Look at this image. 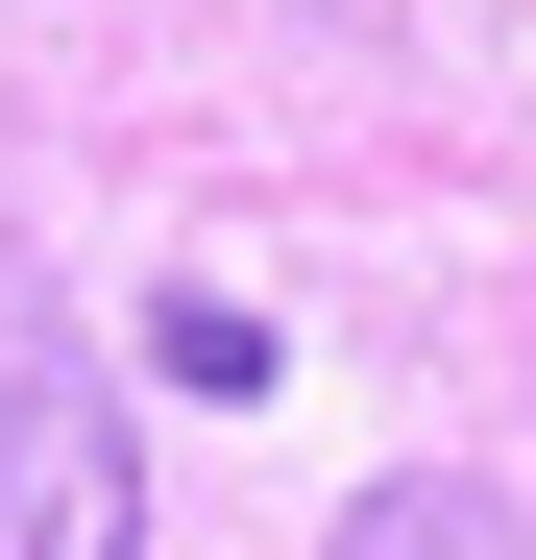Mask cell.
Wrapping results in <instances>:
<instances>
[{
    "instance_id": "obj_1",
    "label": "cell",
    "mask_w": 536,
    "mask_h": 560,
    "mask_svg": "<svg viewBox=\"0 0 536 560\" xmlns=\"http://www.w3.org/2000/svg\"><path fill=\"white\" fill-rule=\"evenodd\" d=\"M0 560H147V463H123L98 390H73V341L0 365Z\"/></svg>"
},
{
    "instance_id": "obj_2",
    "label": "cell",
    "mask_w": 536,
    "mask_h": 560,
    "mask_svg": "<svg viewBox=\"0 0 536 560\" xmlns=\"http://www.w3.org/2000/svg\"><path fill=\"white\" fill-rule=\"evenodd\" d=\"M317 560H536V512H512V488H464V463H391Z\"/></svg>"
},
{
    "instance_id": "obj_3",
    "label": "cell",
    "mask_w": 536,
    "mask_h": 560,
    "mask_svg": "<svg viewBox=\"0 0 536 560\" xmlns=\"http://www.w3.org/2000/svg\"><path fill=\"white\" fill-rule=\"evenodd\" d=\"M147 365H171V390H268V365H293V341H268L244 293H171V317H147Z\"/></svg>"
}]
</instances>
